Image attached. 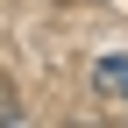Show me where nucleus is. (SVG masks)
<instances>
[{
    "instance_id": "1",
    "label": "nucleus",
    "mask_w": 128,
    "mask_h": 128,
    "mask_svg": "<svg viewBox=\"0 0 128 128\" xmlns=\"http://www.w3.org/2000/svg\"><path fill=\"white\" fill-rule=\"evenodd\" d=\"M92 86H100L107 100H128V57H100L92 64Z\"/></svg>"
}]
</instances>
